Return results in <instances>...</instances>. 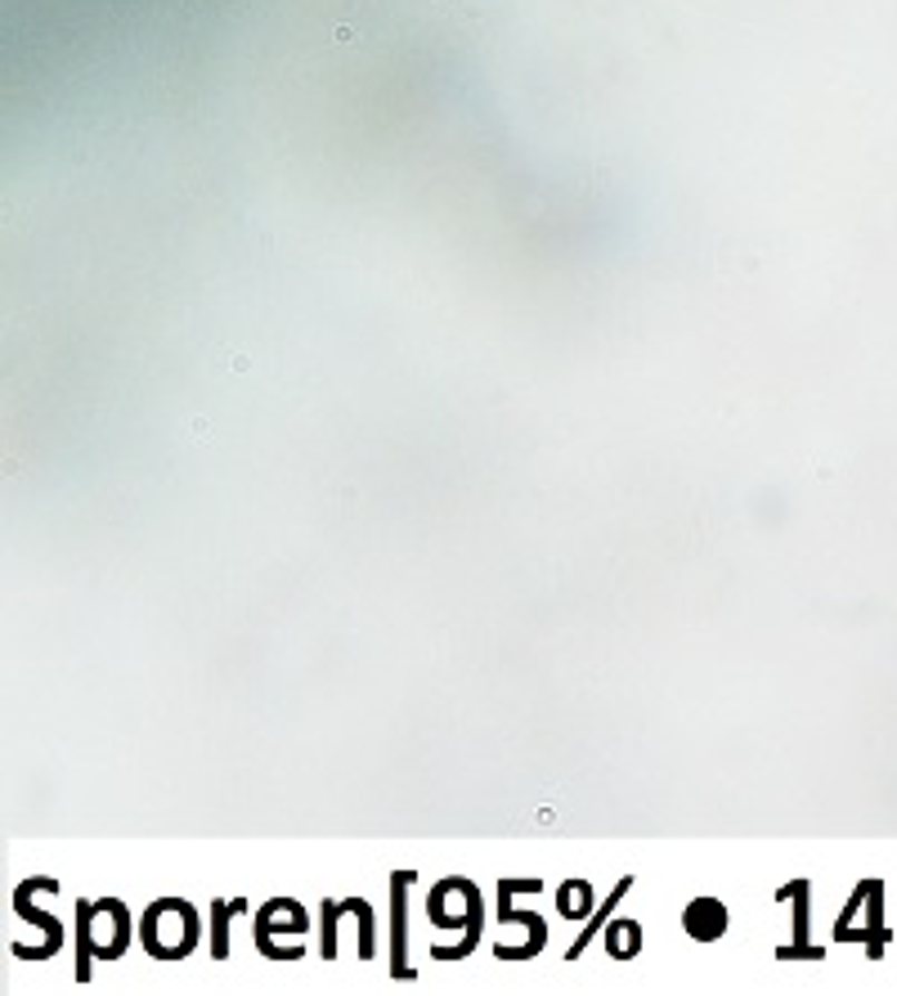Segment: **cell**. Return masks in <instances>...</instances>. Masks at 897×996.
Returning <instances> with one entry per match:
<instances>
[{
    "label": "cell",
    "mask_w": 897,
    "mask_h": 996,
    "mask_svg": "<svg viewBox=\"0 0 897 996\" xmlns=\"http://www.w3.org/2000/svg\"><path fill=\"white\" fill-rule=\"evenodd\" d=\"M682 925H686L691 938L713 943V938H723V934H728V911H723V902H718V898H695V902L686 907Z\"/></svg>",
    "instance_id": "cell-1"
}]
</instances>
